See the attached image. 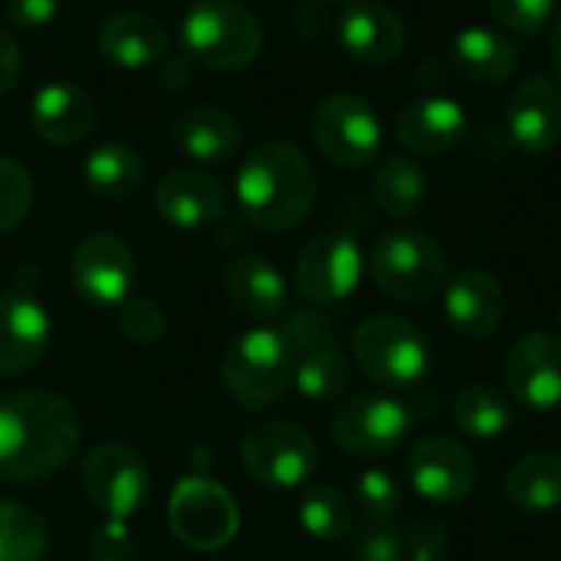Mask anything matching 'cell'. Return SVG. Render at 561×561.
Segmentation results:
<instances>
[{
	"mask_svg": "<svg viewBox=\"0 0 561 561\" xmlns=\"http://www.w3.org/2000/svg\"><path fill=\"white\" fill-rule=\"evenodd\" d=\"M79 440L82 424L66 398L36 388L0 394V480L43 483L76 457Z\"/></svg>",
	"mask_w": 561,
	"mask_h": 561,
	"instance_id": "cell-1",
	"label": "cell"
},
{
	"mask_svg": "<svg viewBox=\"0 0 561 561\" xmlns=\"http://www.w3.org/2000/svg\"><path fill=\"white\" fill-rule=\"evenodd\" d=\"M233 191L250 227L263 233H286L316 207L319 174L302 148L289 141H266L243 158Z\"/></svg>",
	"mask_w": 561,
	"mask_h": 561,
	"instance_id": "cell-2",
	"label": "cell"
},
{
	"mask_svg": "<svg viewBox=\"0 0 561 561\" xmlns=\"http://www.w3.org/2000/svg\"><path fill=\"white\" fill-rule=\"evenodd\" d=\"M260 16L237 0H201L181 20V49L210 72L247 69L263 53Z\"/></svg>",
	"mask_w": 561,
	"mask_h": 561,
	"instance_id": "cell-3",
	"label": "cell"
},
{
	"mask_svg": "<svg viewBox=\"0 0 561 561\" xmlns=\"http://www.w3.org/2000/svg\"><path fill=\"white\" fill-rule=\"evenodd\" d=\"M368 266H371L375 286L388 299L408 302V306H421L434 299L437 293L447 289V279H450V260L444 247L431 233L411 230V227L388 230L375 243Z\"/></svg>",
	"mask_w": 561,
	"mask_h": 561,
	"instance_id": "cell-4",
	"label": "cell"
},
{
	"mask_svg": "<svg viewBox=\"0 0 561 561\" xmlns=\"http://www.w3.org/2000/svg\"><path fill=\"white\" fill-rule=\"evenodd\" d=\"M293 371L296 355L276 329H247L227 345L220 362L227 394L250 411L276 404L289 391Z\"/></svg>",
	"mask_w": 561,
	"mask_h": 561,
	"instance_id": "cell-5",
	"label": "cell"
},
{
	"mask_svg": "<svg viewBox=\"0 0 561 561\" xmlns=\"http://www.w3.org/2000/svg\"><path fill=\"white\" fill-rule=\"evenodd\" d=\"M355 362L381 388H411L431 371V342L401 316H368L355 329Z\"/></svg>",
	"mask_w": 561,
	"mask_h": 561,
	"instance_id": "cell-6",
	"label": "cell"
},
{
	"mask_svg": "<svg viewBox=\"0 0 561 561\" xmlns=\"http://www.w3.org/2000/svg\"><path fill=\"white\" fill-rule=\"evenodd\" d=\"M168 529L194 552H220L240 533V506L210 477H184L168 496Z\"/></svg>",
	"mask_w": 561,
	"mask_h": 561,
	"instance_id": "cell-7",
	"label": "cell"
},
{
	"mask_svg": "<svg viewBox=\"0 0 561 561\" xmlns=\"http://www.w3.org/2000/svg\"><path fill=\"white\" fill-rule=\"evenodd\" d=\"M309 135L319 154L339 168H365L378 158L385 145L381 115L368 99L352 92H335L322 99L312 112Z\"/></svg>",
	"mask_w": 561,
	"mask_h": 561,
	"instance_id": "cell-8",
	"label": "cell"
},
{
	"mask_svg": "<svg viewBox=\"0 0 561 561\" xmlns=\"http://www.w3.org/2000/svg\"><path fill=\"white\" fill-rule=\"evenodd\" d=\"M240 460L253 483L266 490H296L312 480L319 467V447L299 424L263 421L247 431Z\"/></svg>",
	"mask_w": 561,
	"mask_h": 561,
	"instance_id": "cell-9",
	"label": "cell"
},
{
	"mask_svg": "<svg viewBox=\"0 0 561 561\" xmlns=\"http://www.w3.org/2000/svg\"><path fill=\"white\" fill-rule=\"evenodd\" d=\"M82 493L105 519H131L148 503V467L125 444H99L79 470Z\"/></svg>",
	"mask_w": 561,
	"mask_h": 561,
	"instance_id": "cell-10",
	"label": "cell"
},
{
	"mask_svg": "<svg viewBox=\"0 0 561 561\" xmlns=\"http://www.w3.org/2000/svg\"><path fill=\"white\" fill-rule=\"evenodd\" d=\"M69 283L92 309H118L131 299L135 253L115 233H89L69 256Z\"/></svg>",
	"mask_w": 561,
	"mask_h": 561,
	"instance_id": "cell-11",
	"label": "cell"
},
{
	"mask_svg": "<svg viewBox=\"0 0 561 561\" xmlns=\"http://www.w3.org/2000/svg\"><path fill=\"white\" fill-rule=\"evenodd\" d=\"M362 273L365 256L358 243L342 230H329L302 247L296 260V289L312 306H335L358 289Z\"/></svg>",
	"mask_w": 561,
	"mask_h": 561,
	"instance_id": "cell-12",
	"label": "cell"
},
{
	"mask_svg": "<svg viewBox=\"0 0 561 561\" xmlns=\"http://www.w3.org/2000/svg\"><path fill=\"white\" fill-rule=\"evenodd\" d=\"M411 431V411L388 394H355L332 414V440L352 457L391 454Z\"/></svg>",
	"mask_w": 561,
	"mask_h": 561,
	"instance_id": "cell-13",
	"label": "cell"
},
{
	"mask_svg": "<svg viewBox=\"0 0 561 561\" xmlns=\"http://www.w3.org/2000/svg\"><path fill=\"white\" fill-rule=\"evenodd\" d=\"M503 381L513 404L529 411L561 408V339L552 332L523 335L503 362Z\"/></svg>",
	"mask_w": 561,
	"mask_h": 561,
	"instance_id": "cell-14",
	"label": "cell"
},
{
	"mask_svg": "<svg viewBox=\"0 0 561 561\" xmlns=\"http://www.w3.org/2000/svg\"><path fill=\"white\" fill-rule=\"evenodd\" d=\"M408 483L427 503H460L477 486V460L454 437H424L408 454Z\"/></svg>",
	"mask_w": 561,
	"mask_h": 561,
	"instance_id": "cell-15",
	"label": "cell"
},
{
	"mask_svg": "<svg viewBox=\"0 0 561 561\" xmlns=\"http://www.w3.org/2000/svg\"><path fill=\"white\" fill-rule=\"evenodd\" d=\"M53 348V319L30 293L0 296V378L36 368Z\"/></svg>",
	"mask_w": 561,
	"mask_h": 561,
	"instance_id": "cell-16",
	"label": "cell"
},
{
	"mask_svg": "<svg viewBox=\"0 0 561 561\" xmlns=\"http://www.w3.org/2000/svg\"><path fill=\"white\" fill-rule=\"evenodd\" d=\"M510 141L529 154L542 158L561 141V92L549 76H529L516 85L506 105Z\"/></svg>",
	"mask_w": 561,
	"mask_h": 561,
	"instance_id": "cell-17",
	"label": "cell"
},
{
	"mask_svg": "<svg viewBox=\"0 0 561 561\" xmlns=\"http://www.w3.org/2000/svg\"><path fill=\"white\" fill-rule=\"evenodd\" d=\"M154 210L178 230H204L227 214V191L210 171L171 168L154 184Z\"/></svg>",
	"mask_w": 561,
	"mask_h": 561,
	"instance_id": "cell-18",
	"label": "cell"
},
{
	"mask_svg": "<svg viewBox=\"0 0 561 561\" xmlns=\"http://www.w3.org/2000/svg\"><path fill=\"white\" fill-rule=\"evenodd\" d=\"M444 312L463 339H486L506 319V289L490 270L467 266L447 279Z\"/></svg>",
	"mask_w": 561,
	"mask_h": 561,
	"instance_id": "cell-19",
	"label": "cell"
},
{
	"mask_svg": "<svg viewBox=\"0 0 561 561\" xmlns=\"http://www.w3.org/2000/svg\"><path fill=\"white\" fill-rule=\"evenodd\" d=\"M99 125V105L92 92L79 82H49L33 95L30 128L46 145H79Z\"/></svg>",
	"mask_w": 561,
	"mask_h": 561,
	"instance_id": "cell-20",
	"label": "cell"
},
{
	"mask_svg": "<svg viewBox=\"0 0 561 561\" xmlns=\"http://www.w3.org/2000/svg\"><path fill=\"white\" fill-rule=\"evenodd\" d=\"M339 43L342 49L368 66H385L404 53L408 30L404 20L378 0H355L345 7L339 20Z\"/></svg>",
	"mask_w": 561,
	"mask_h": 561,
	"instance_id": "cell-21",
	"label": "cell"
},
{
	"mask_svg": "<svg viewBox=\"0 0 561 561\" xmlns=\"http://www.w3.org/2000/svg\"><path fill=\"white\" fill-rule=\"evenodd\" d=\"M467 131V112L447 95H421L398 115V138L408 151L440 158L460 145Z\"/></svg>",
	"mask_w": 561,
	"mask_h": 561,
	"instance_id": "cell-22",
	"label": "cell"
},
{
	"mask_svg": "<svg viewBox=\"0 0 561 561\" xmlns=\"http://www.w3.org/2000/svg\"><path fill=\"white\" fill-rule=\"evenodd\" d=\"M99 53L118 69H148L168 53V30L141 10H122L102 20L95 33Z\"/></svg>",
	"mask_w": 561,
	"mask_h": 561,
	"instance_id": "cell-23",
	"label": "cell"
},
{
	"mask_svg": "<svg viewBox=\"0 0 561 561\" xmlns=\"http://www.w3.org/2000/svg\"><path fill=\"white\" fill-rule=\"evenodd\" d=\"M224 293L230 306L250 319H276L286 312L289 286L276 263L256 253H240L224 270Z\"/></svg>",
	"mask_w": 561,
	"mask_h": 561,
	"instance_id": "cell-24",
	"label": "cell"
},
{
	"mask_svg": "<svg viewBox=\"0 0 561 561\" xmlns=\"http://www.w3.org/2000/svg\"><path fill=\"white\" fill-rule=\"evenodd\" d=\"M171 141L194 161H227L240 151L243 128L237 115H230L227 108L201 102L184 108L171 122Z\"/></svg>",
	"mask_w": 561,
	"mask_h": 561,
	"instance_id": "cell-25",
	"label": "cell"
},
{
	"mask_svg": "<svg viewBox=\"0 0 561 561\" xmlns=\"http://www.w3.org/2000/svg\"><path fill=\"white\" fill-rule=\"evenodd\" d=\"M454 62L473 85H503L513 79L519 56L503 33L490 26H467L454 36Z\"/></svg>",
	"mask_w": 561,
	"mask_h": 561,
	"instance_id": "cell-26",
	"label": "cell"
},
{
	"mask_svg": "<svg viewBox=\"0 0 561 561\" xmlns=\"http://www.w3.org/2000/svg\"><path fill=\"white\" fill-rule=\"evenodd\" d=\"M513 510L526 516H546L561 506V454L536 450L513 463L503 486Z\"/></svg>",
	"mask_w": 561,
	"mask_h": 561,
	"instance_id": "cell-27",
	"label": "cell"
},
{
	"mask_svg": "<svg viewBox=\"0 0 561 561\" xmlns=\"http://www.w3.org/2000/svg\"><path fill=\"white\" fill-rule=\"evenodd\" d=\"M82 181L99 201H128L145 181V161L135 145L105 141L85 154Z\"/></svg>",
	"mask_w": 561,
	"mask_h": 561,
	"instance_id": "cell-28",
	"label": "cell"
},
{
	"mask_svg": "<svg viewBox=\"0 0 561 561\" xmlns=\"http://www.w3.org/2000/svg\"><path fill=\"white\" fill-rule=\"evenodd\" d=\"M371 197L388 217L408 220L427 204V174L414 158L391 154L378 164L371 178Z\"/></svg>",
	"mask_w": 561,
	"mask_h": 561,
	"instance_id": "cell-29",
	"label": "cell"
},
{
	"mask_svg": "<svg viewBox=\"0 0 561 561\" xmlns=\"http://www.w3.org/2000/svg\"><path fill=\"white\" fill-rule=\"evenodd\" d=\"M454 427L473 440H496L516 424L513 398L493 385H470L454 401Z\"/></svg>",
	"mask_w": 561,
	"mask_h": 561,
	"instance_id": "cell-30",
	"label": "cell"
},
{
	"mask_svg": "<svg viewBox=\"0 0 561 561\" xmlns=\"http://www.w3.org/2000/svg\"><path fill=\"white\" fill-rule=\"evenodd\" d=\"M293 385L312 404H335L352 385V365L335 345L319 348V352H309V355L296 358Z\"/></svg>",
	"mask_w": 561,
	"mask_h": 561,
	"instance_id": "cell-31",
	"label": "cell"
},
{
	"mask_svg": "<svg viewBox=\"0 0 561 561\" xmlns=\"http://www.w3.org/2000/svg\"><path fill=\"white\" fill-rule=\"evenodd\" d=\"M299 526L319 542H342L355 529V503L335 486H312L299 503Z\"/></svg>",
	"mask_w": 561,
	"mask_h": 561,
	"instance_id": "cell-32",
	"label": "cell"
},
{
	"mask_svg": "<svg viewBox=\"0 0 561 561\" xmlns=\"http://www.w3.org/2000/svg\"><path fill=\"white\" fill-rule=\"evenodd\" d=\"M49 546L46 523L36 510L0 500V561H43Z\"/></svg>",
	"mask_w": 561,
	"mask_h": 561,
	"instance_id": "cell-33",
	"label": "cell"
},
{
	"mask_svg": "<svg viewBox=\"0 0 561 561\" xmlns=\"http://www.w3.org/2000/svg\"><path fill=\"white\" fill-rule=\"evenodd\" d=\"M401 500V483L388 470H365L355 483V510L365 523H394Z\"/></svg>",
	"mask_w": 561,
	"mask_h": 561,
	"instance_id": "cell-34",
	"label": "cell"
},
{
	"mask_svg": "<svg viewBox=\"0 0 561 561\" xmlns=\"http://www.w3.org/2000/svg\"><path fill=\"white\" fill-rule=\"evenodd\" d=\"M283 339L289 345V352L296 358L309 355V352H319V348H332L335 345V319H329L319 306L312 309H293L283 322Z\"/></svg>",
	"mask_w": 561,
	"mask_h": 561,
	"instance_id": "cell-35",
	"label": "cell"
},
{
	"mask_svg": "<svg viewBox=\"0 0 561 561\" xmlns=\"http://www.w3.org/2000/svg\"><path fill=\"white\" fill-rule=\"evenodd\" d=\"M30 207H33L30 171L20 161L0 154V233L16 230L26 220Z\"/></svg>",
	"mask_w": 561,
	"mask_h": 561,
	"instance_id": "cell-36",
	"label": "cell"
},
{
	"mask_svg": "<svg viewBox=\"0 0 561 561\" xmlns=\"http://www.w3.org/2000/svg\"><path fill=\"white\" fill-rule=\"evenodd\" d=\"M348 542L355 561H408V533L394 523H365Z\"/></svg>",
	"mask_w": 561,
	"mask_h": 561,
	"instance_id": "cell-37",
	"label": "cell"
},
{
	"mask_svg": "<svg viewBox=\"0 0 561 561\" xmlns=\"http://www.w3.org/2000/svg\"><path fill=\"white\" fill-rule=\"evenodd\" d=\"M556 3L559 0H490V10L506 30L519 36H536L552 23Z\"/></svg>",
	"mask_w": 561,
	"mask_h": 561,
	"instance_id": "cell-38",
	"label": "cell"
},
{
	"mask_svg": "<svg viewBox=\"0 0 561 561\" xmlns=\"http://www.w3.org/2000/svg\"><path fill=\"white\" fill-rule=\"evenodd\" d=\"M118 329L135 345H154L164 335V312L141 296H131L118 306Z\"/></svg>",
	"mask_w": 561,
	"mask_h": 561,
	"instance_id": "cell-39",
	"label": "cell"
},
{
	"mask_svg": "<svg viewBox=\"0 0 561 561\" xmlns=\"http://www.w3.org/2000/svg\"><path fill=\"white\" fill-rule=\"evenodd\" d=\"M89 561H135L138 559V539L128 526V519H105L99 529H92L85 542Z\"/></svg>",
	"mask_w": 561,
	"mask_h": 561,
	"instance_id": "cell-40",
	"label": "cell"
},
{
	"mask_svg": "<svg viewBox=\"0 0 561 561\" xmlns=\"http://www.w3.org/2000/svg\"><path fill=\"white\" fill-rule=\"evenodd\" d=\"M450 536L440 519H421L408 529V559L440 561L447 556Z\"/></svg>",
	"mask_w": 561,
	"mask_h": 561,
	"instance_id": "cell-41",
	"label": "cell"
},
{
	"mask_svg": "<svg viewBox=\"0 0 561 561\" xmlns=\"http://www.w3.org/2000/svg\"><path fill=\"white\" fill-rule=\"evenodd\" d=\"M59 0H3V16L16 30H43L56 20Z\"/></svg>",
	"mask_w": 561,
	"mask_h": 561,
	"instance_id": "cell-42",
	"label": "cell"
},
{
	"mask_svg": "<svg viewBox=\"0 0 561 561\" xmlns=\"http://www.w3.org/2000/svg\"><path fill=\"white\" fill-rule=\"evenodd\" d=\"M20 69H23L20 43L13 39V33L0 30V99L13 89V82L20 79Z\"/></svg>",
	"mask_w": 561,
	"mask_h": 561,
	"instance_id": "cell-43",
	"label": "cell"
},
{
	"mask_svg": "<svg viewBox=\"0 0 561 561\" xmlns=\"http://www.w3.org/2000/svg\"><path fill=\"white\" fill-rule=\"evenodd\" d=\"M552 62H556V69H559L561 76V16L559 23H556V30H552Z\"/></svg>",
	"mask_w": 561,
	"mask_h": 561,
	"instance_id": "cell-44",
	"label": "cell"
},
{
	"mask_svg": "<svg viewBox=\"0 0 561 561\" xmlns=\"http://www.w3.org/2000/svg\"><path fill=\"white\" fill-rule=\"evenodd\" d=\"M559 325H561V309H559Z\"/></svg>",
	"mask_w": 561,
	"mask_h": 561,
	"instance_id": "cell-45",
	"label": "cell"
},
{
	"mask_svg": "<svg viewBox=\"0 0 561 561\" xmlns=\"http://www.w3.org/2000/svg\"><path fill=\"white\" fill-rule=\"evenodd\" d=\"M408 561H417V559H408Z\"/></svg>",
	"mask_w": 561,
	"mask_h": 561,
	"instance_id": "cell-46",
	"label": "cell"
},
{
	"mask_svg": "<svg viewBox=\"0 0 561 561\" xmlns=\"http://www.w3.org/2000/svg\"><path fill=\"white\" fill-rule=\"evenodd\" d=\"M329 3H335V0H329Z\"/></svg>",
	"mask_w": 561,
	"mask_h": 561,
	"instance_id": "cell-47",
	"label": "cell"
}]
</instances>
